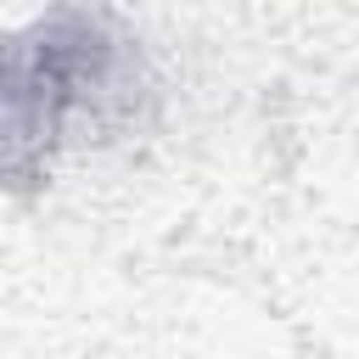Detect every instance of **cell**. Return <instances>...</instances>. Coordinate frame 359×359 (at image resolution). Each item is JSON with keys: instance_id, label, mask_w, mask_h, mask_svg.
<instances>
[{"instance_id": "6da1fadb", "label": "cell", "mask_w": 359, "mask_h": 359, "mask_svg": "<svg viewBox=\"0 0 359 359\" xmlns=\"http://www.w3.org/2000/svg\"><path fill=\"white\" fill-rule=\"evenodd\" d=\"M163 73L112 0H45L0 56V174L28 196L73 151H107L157 123Z\"/></svg>"}]
</instances>
